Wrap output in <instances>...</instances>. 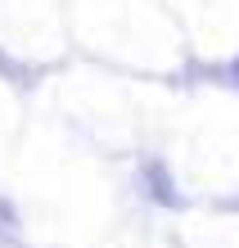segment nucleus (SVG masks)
<instances>
[{"instance_id":"1","label":"nucleus","mask_w":239,"mask_h":248,"mask_svg":"<svg viewBox=\"0 0 239 248\" xmlns=\"http://www.w3.org/2000/svg\"><path fill=\"white\" fill-rule=\"evenodd\" d=\"M235 72H239V68H235Z\"/></svg>"}]
</instances>
